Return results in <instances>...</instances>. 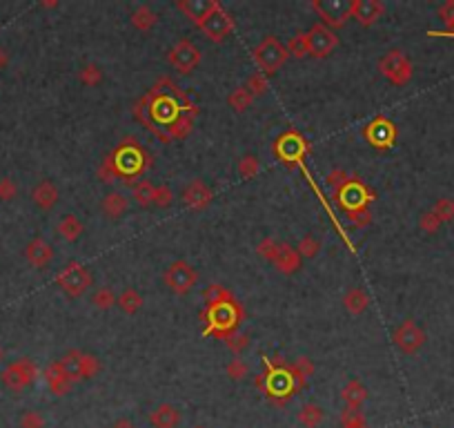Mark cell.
I'll return each mask as SVG.
<instances>
[{
  "instance_id": "obj_56",
  "label": "cell",
  "mask_w": 454,
  "mask_h": 428,
  "mask_svg": "<svg viewBox=\"0 0 454 428\" xmlns=\"http://www.w3.org/2000/svg\"><path fill=\"white\" fill-rule=\"evenodd\" d=\"M7 65V54H5V50L0 47V69H3Z\"/></svg>"
},
{
  "instance_id": "obj_29",
  "label": "cell",
  "mask_w": 454,
  "mask_h": 428,
  "mask_svg": "<svg viewBox=\"0 0 454 428\" xmlns=\"http://www.w3.org/2000/svg\"><path fill=\"white\" fill-rule=\"evenodd\" d=\"M56 232L60 237H63L65 241H78L80 239V235L85 232V226H83V221L76 216V214H67V216H63L58 221V226H56Z\"/></svg>"
},
{
  "instance_id": "obj_58",
  "label": "cell",
  "mask_w": 454,
  "mask_h": 428,
  "mask_svg": "<svg viewBox=\"0 0 454 428\" xmlns=\"http://www.w3.org/2000/svg\"><path fill=\"white\" fill-rule=\"evenodd\" d=\"M5 359V350H3V346H0V361Z\"/></svg>"
},
{
  "instance_id": "obj_41",
  "label": "cell",
  "mask_w": 454,
  "mask_h": 428,
  "mask_svg": "<svg viewBox=\"0 0 454 428\" xmlns=\"http://www.w3.org/2000/svg\"><path fill=\"white\" fill-rule=\"evenodd\" d=\"M245 88H248V90L252 92L254 99H256V96H263V94L269 90L267 74H263V71H254V74L248 78V83H245Z\"/></svg>"
},
{
  "instance_id": "obj_45",
  "label": "cell",
  "mask_w": 454,
  "mask_h": 428,
  "mask_svg": "<svg viewBox=\"0 0 454 428\" xmlns=\"http://www.w3.org/2000/svg\"><path fill=\"white\" fill-rule=\"evenodd\" d=\"M223 341H225V346H227V348H229L232 352H234L236 357H239V354H241V352H243L245 348L250 346V335H243V333H234V335L225 337Z\"/></svg>"
},
{
  "instance_id": "obj_4",
  "label": "cell",
  "mask_w": 454,
  "mask_h": 428,
  "mask_svg": "<svg viewBox=\"0 0 454 428\" xmlns=\"http://www.w3.org/2000/svg\"><path fill=\"white\" fill-rule=\"evenodd\" d=\"M107 158L114 167L116 179L129 188L136 186L139 179H143V174L152 167V154L143 148L136 137H125L107 154Z\"/></svg>"
},
{
  "instance_id": "obj_13",
  "label": "cell",
  "mask_w": 454,
  "mask_h": 428,
  "mask_svg": "<svg viewBox=\"0 0 454 428\" xmlns=\"http://www.w3.org/2000/svg\"><path fill=\"white\" fill-rule=\"evenodd\" d=\"M163 281L174 295H187L199 284V272H196V268L190 261L178 259L167 265V270L163 272Z\"/></svg>"
},
{
  "instance_id": "obj_43",
  "label": "cell",
  "mask_w": 454,
  "mask_h": 428,
  "mask_svg": "<svg viewBox=\"0 0 454 428\" xmlns=\"http://www.w3.org/2000/svg\"><path fill=\"white\" fill-rule=\"evenodd\" d=\"M225 373H227V377H229V379H234V382H241V379L250 373V366L245 364L241 357H234L232 361H227V366H225Z\"/></svg>"
},
{
  "instance_id": "obj_9",
  "label": "cell",
  "mask_w": 454,
  "mask_h": 428,
  "mask_svg": "<svg viewBox=\"0 0 454 428\" xmlns=\"http://www.w3.org/2000/svg\"><path fill=\"white\" fill-rule=\"evenodd\" d=\"M36 377H38V368L29 357H20L5 366V371L0 373V382L11 393H22L24 388H29Z\"/></svg>"
},
{
  "instance_id": "obj_48",
  "label": "cell",
  "mask_w": 454,
  "mask_h": 428,
  "mask_svg": "<svg viewBox=\"0 0 454 428\" xmlns=\"http://www.w3.org/2000/svg\"><path fill=\"white\" fill-rule=\"evenodd\" d=\"M419 228H421L423 232H427V235H434V232L441 228V219H439L432 210H427V212H423L421 219H419Z\"/></svg>"
},
{
  "instance_id": "obj_37",
  "label": "cell",
  "mask_w": 454,
  "mask_h": 428,
  "mask_svg": "<svg viewBox=\"0 0 454 428\" xmlns=\"http://www.w3.org/2000/svg\"><path fill=\"white\" fill-rule=\"evenodd\" d=\"M78 81L85 85V88H98L103 83V69L98 67L96 63H87L83 65L78 71Z\"/></svg>"
},
{
  "instance_id": "obj_42",
  "label": "cell",
  "mask_w": 454,
  "mask_h": 428,
  "mask_svg": "<svg viewBox=\"0 0 454 428\" xmlns=\"http://www.w3.org/2000/svg\"><path fill=\"white\" fill-rule=\"evenodd\" d=\"M299 254L305 256V259H312V256L318 254V250H321V239H316L314 235H305L301 241H299Z\"/></svg>"
},
{
  "instance_id": "obj_21",
  "label": "cell",
  "mask_w": 454,
  "mask_h": 428,
  "mask_svg": "<svg viewBox=\"0 0 454 428\" xmlns=\"http://www.w3.org/2000/svg\"><path fill=\"white\" fill-rule=\"evenodd\" d=\"M214 192L205 186L201 179H194L187 183V188L183 190V203H185L190 210H205L207 205L212 203Z\"/></svg>"
},
{
  "instance_id": "obj_22",
  "label": "cell",
  "mask_w": 454,
  "mask_h": 428,
  "mask_svg": "<svg viewBox=\"0 0 454 428\" xmlns=\"http://www.w3.org/2000/svg\"><path fill=\"white\" fill-rule=\"evenodd\" d=\"M24 256H27V261L34 265V268H38V270H43V268H47L49 263L54 261V248L49 246V243L41 237H36L27 243V248H24Z\"/></svg>"
},
{
  "instance_id": "obj_2",
  "label": "cell",
  "mask_w": 454,
  "mask_h": 428,
  "mask_svg": "<svg viewBox=\"0 0 454 428\" xmlns=\"http://www.w3.org/2000/svg\"><path fill=\"white\" fill-rule=\"evenodd\" d=\"M205 308L201 319L205 322L203 337H216L223 341L225 337L239 333L241 322L245 319V310L241 301L220 284H210L203 290Z\"/></svg>"
},
{
  "instance_id": "obj_7",
  "label": "cell",
  "mask_w": 454,
  "mask_h": 428,
  "mask_svg": "<svg viewBox=\"0 0 454 428\" xmlns=\"http://www.w3.org/2000/svg\"><path fill=\"white\" fill-rule=\"evenodd\" d=\"M290 52L276 36H265V39L254 47V63L259 65L263 74H274L288 63Z\"/></svg>"
},
{
  "instance_id": "obj_36",
  "label": "cell",
  "mask_w": 454,
  "mask_h": 428,
  "mask_svg": "<svg viewBox=\"0 0 454 428\" xmlns=\"http://www.w3.org/2000/svg\"><path fill=\"white\" fill-rule=\"evenodd\" d=\"M437 14L444 20L448 32H427V36H448V39H452L454 36V0H446V3L439 7Z\"/></svg>"
},
{
  "instance_id": "obj_55",
  "label": "cell",
  "mask_w": 454,
  "mask_h": 428,
  "mask_svg": "<svg viewBox=\"0 0 454 428\" xmlns=\"http://www.w3.org/2000/svg\"><path fill=\"white\" fill-rule=\"evenodd\" d=\"M112 428H136V426H134V424H132L129 420H118V422H116V424H114Z\"/></svg>"
},
{
  "instance_id": "obj_34",
  "label": "cell",
  "mask_w": 454,
  "mask_h": 428,
  "mask_svg": "<svg viewBox=\"0 0 454 428\" xmlns=\"http://www.w3.org/2000/svg\"><path fill=\"white\" fill-rule=\"evenodd\" d=\"M154 194H156V186H152L150 181H139L136 186L132 188V197L141 207H150L154 205Z\"/></svg>"
},
{
  "instance_id": "obj_30",
  "label": "cell",
  "mask_w": 454,
  "mask_h": 428,
  "mask_svg": "<svg viewBox=\"0 0 454 428\" xmlns=\"http://www.w3.org/2000/svg\"><path fill=\"white\" fill-rule=\"evenodd\" d=\"M343 305H346V310L350 315H361L370 305V297H367V292L363 288H352L343 297Z\"/></svg>"
},
{
  "instance_id": "obj_52",
  "label": "cell",
  "mask_w": 454,
  "mask_h": 428,
  "mask_svg": "<svg viewBox=\"0 0 454 428\" xmlns=\"http://www.w3.org/2000/svg\"><path fill=\"white\" fill-rule=\"evenodd\" d=\"M294 368L299 371V375H301L303 382H308V379L314 375V364H312L310 357H299L297 361H294Z\"/></svg>"
},
{
  "instance_id": "obj_5",
  "label": "cell",
  "mask_w": 454,
  "mask_h": 428,
  "mask_svg": "<svg viewBox=\"0 0 454 428\" xmlns=\"http://www.w3.org/2000/svg\"><path fill=\"white\" fill-rule=\"evenodd\" d=\"M334 199L339 203V207L343 212L348 214H357V212H363V210H370V203L376 199V194L370 186H365V183L359 179V177H350V181L346 186H341L336 192H334Z\"/></svg>"
},
{
  "instance_id": "obj_19",
  "label": "cell",
  "mask_w": 454,
  "mask_h": 428,
  "mask_svg": "<svg viewBox=\"0 0 454 428\" xmlns=\"http://www.w3.org/2000/svg\"><path fill=\"white\" fill-rule=\"evenodd\" d=\"M45 382H47L49 390H52V393L58 395V397L67 395L69 390L73 388V384H76L60 361H54V364L47 366V368H45Z\"/></svg>"
},
{
  "instance_id": "obj_53",
  "label": "cell",
  "mask_w": 454,
  "mask_h": 428,
  "mask_svg": "<svg viewBox=\"0 0 454 428\" xmlns=\"http://www.w3.org/2000/svg\"><path fill=\"white\" fill-rule=\"evenodd\" d=\"M350 177H352V174H348L346 170H334V172H329V174H327V186L336 192L341 186H346V183L350 181Z\"/></svg>"
},
{
  "instance_id": "obj_3",
  "label": "cell",
  "mask_w": 454,
  "mask_h": 428,
  "mask_svg": "<svg viewBox=\"0 0 454 428\" xmlns=\"http://www.w3.org/2000/svg\"><path fill=\"white\" fill-rule=\"evenodd\" d=\"M261 375H256V388L274 403V406H285V403L308 384L303 382L294 364L285 361L283 357H269L261 354Z\"/></svg>"
},
{
  "instance_id": "obj_20",
  "label": "cell",
  "mask_w": 454,
  "mask_h": 428,
  "mask_svg": "<svg viewBox=\"0 0 454 428\" xmlns=\"http://www.w3.org/2000/svg\"><path fill=\"white\" fill-rule=\"evenodd\" d=\"M385 14V5L381 0H354L352 3V18L363 27H370Z\"/></svg>"
},
{
  "instance_id": "obj_28",
  "label": "cell",
  "mask_w": 454,
  "mask_h": 428,
  "mask_svg": "<svg viewBox=\"0 0 454 428\" xmlns=\"http://www.w3.org/2000/svg\"><path fill=\"white\" fill-rule=\"evenodd\" d=\"M341 397L346 399L348 408H361L363 401L367 399V388L359 382V379H350V382L343 386Z\"/></svg>"
},
{
  "instance_id": "obj_25",
  "label": "cell",
  "mask_w": 454,
  "mask_h": 428,
  "mask_svg": "<svg viewBox=\"0 0 454 428\" xmlns=\"http://www.w3.org/2000/svg\"><path fill=\"white\" fill-rule=\"evenodd\" d=\"M31 199L41 210H52L60 199V192L56 188V183H52L49 179H43L38 186L31 190Z\"/></svg>"
},
{
  "instance_id": "obj_27",
  "label": "cell",
  "mask_w": 454,
  "mask_h": 428,
  "mask_svg": "<svg viewBox=\"0 0 454 428\" xmlns=\"http://www.w3.org/2000/svg\"><path fill=\"white\" fill-rule=\"evenodd\" d=\"M127 210H129V199L120 192H109L101 201V212L107 219H120Z\"/></svg>"
},
{
  "instance_id": "obj_14",
  "label": "cell",
  "mask_w": 454,
  "mask_h": 428,
  "mask_svg": "<svg viewBox=\"0 0 454 428\" xmlns=\"http://www.w3.org/2000/svg\"><path fill=\"white\" fill-rule=\"evenodd\" d=\"M58 361L65 366V371L71 375L73 382L92 379L101 373V361H98V357H94L90 352H83V350H67Z\"/></svg>"
},
{
  "instance_id": "obj_18",
  "label": "cell",
  "mask_w": 454,
  "mask_h": 428,
  "mask_svg": "<svg viewBox=\"0 0 454 428\" xmlns=\"http://www.w3.org/2000/svg\"><path fill=\"white\" fill-rule=\"evenodd\" d=\"M305 34H308L310 56H314V58H325V56H329L339 47V36L329 27L321 25V22L312 25Z\"/></svg>"
},
{
  "instance_id": "obj_44",
  "label": "cell",
  "mask_w": 454,
  "mask_h": 428,
  "mask_svg": "<svg viewBox=\"0 0 454 428\" xmlns=\"http://www.w3.org/2000/svg\"><path fill=\"white\" fill-rule=\"evenodd\" d=\"M18 424L20 428H45V415L41 410H24Z\"/></svg>"
},
{
  "instance_id": "obj_23",
  "label": "cell",
  "mask_w": 454,
  "mask_h": 428,
  "mask_svg": "<svg viewBox=\"0 0 454 428\" xmlns=\"http://www.w3.org/2000/svg\"><path fill=\"white\" fill-rule=\"evenodd\" d=\"M301 259L303 256L299 254L297 248H292L290 243H281L278 246V252L274 256V268L278 272H283V275H294L301 268Z\"/></svg>"
},
{
  "instance_id": "obj_31",
  "label": "cell",
  "mask_w": 454,
  "mask_h": 428,
  "mask_svg": "<svg viewBox=\"0 0 454 428\" xmlns=\"http://www.w3.org/2000/svg\"><path fill=\"white\" fill-rule=\"evenodd\" d=\"M156 22H158V14L150 5H141L132 14V25L136 27L139 32H152L156 27Z\"/></svg>"
},
{
  "instance_id": "obj_1",
  "label": "cell",
  "mask_w": 454,
  "mask_h": 428,
  "mask_svg": "<svg viewBox=\"0 0 454 428\" xmlns=\"http://www.w3.org/2000/svg\"><path fill=\"white\" fill-rule=\"evenodd\" d=\"M134 118L161 143L185 141L199 118V105L178 83L161 76L134 103Z\"/></svg>"
},
{
  "instance_id": "obj_51",
  "label": "cell",
  "mask_w": 454,
  "mask_h": 428,
  "mask_svg": "<svg viewBox=\"0 0 454 428\" xmlns=\"http://www.w3.org/2000/svg\"><path fill=\"white\" fill-rule=\"evenodd\" d=\"M18 194V186L14 179H0V201H11Z\"/></svg>"
},
{
  "instance_id": "obj_40",
  "label": "cell",
  "mask_w": 454,
  "mask_h": 428,
  "mask_svg": "<svg viewBox=\"0 0 454 428\" xmlns=\"http://www.w3.org/2000/svg\"><path fill=\"white\" fill-rule=\"evenodd\" d=\"M92 303L96 305L98 310H109L112 305H116V295H114V290L109 288V286H103V288H98L94 295H92Z\"/></svg>"
},
{
  "instance_id": "obj_17",
  "label": "cell",
  "mask_w": 454,
  "mask_h": 428,
  "mask_svg": "<svg viewBox=\"0 0 454 428\" xmlns=\"http://www.w3.org/2000/svg\"><path fill=\"white\" fill-rule=\"evenodd\" d=\"M392 341H395V346L401 352L414 354V352H419L421 346L425 344V333L419 326H416L414 319H406V322H401L395 328V333H392Z\"/></svg>"
},
{
  "instance_id": "obj_33",
  "label": "cell",
  "mask_w": 454,
  "mask_h": 428,
  "mask_svg": "<svg viewBox=\"0 0 454 428\" xmlns=\"http://www.w3.org/2000/svg\"><path fill=\"white\" fill-rule=\"evenodd\" d=\"M297 420L299 424H303L305 428H316V426H321L323 420H325V410L321 406H316V403H305V406H301L299 415H297Z\"/></svg>"
},
{
  "instance_id": "obj_57",
  "label": "cell",
  "mask_w": 454,
  "mask_h": 428,
  "mask_svg": "<svg viewBox=\"0 0 454 428\" xmlns=\"http://www.w3.org/2000/svg\"><path fill=\"white\" fill-rule=\"evenodd\" d=\"M343 428H370V426H367V422H363V424H352V426H343Z\"/></svg>"
},
{
  "instance_id": "obj_54",
  "label": "cell",
  "mask_w": 454,
  "mask_h": 428,
  "mask_svg": "<svg viewBox=\"0 0 454 428\" xmlns=\"http://www.w3.org/2000/svg\"><path fill=\"white\" fill-rule=\"evenodd\" d=\"M96 174H98V179H101L103 183H112V181H116L114 167H112V163H109V158H107V156L101 161V165H98Z\"/></svg>"
},
{
  "instance_id": "obj_47",
  "label": "cell",
  "mask_w": 454,
  "mask_h": 428,
  "mask_svg": "<svg viewBox=\"0 0 454 428\" xmlns=\"http://www.w3.org/2000/svg\"><path fill=\"white\" fill-rule=\"evenodd\" d=\"M278 246H281V243H278L276 239L267 237V239H263V241L259 243V248H256V252H259V256H263V259L274 261V256H276V252H278Z\"/></svg>"
},
{
  "instance_id": "obj_39",
  "label": "cell",
  "mask_w": 454,
  "mask_h": 428,
  "mask_svg": "<svg viewBox=\"0 0 454 428\" xmlns=\"http://www.w3.org/2000/svg\"><path fill=\"white\" fill-rule=\"evenodd\" d=\"M285 47H288L290 56H294V58H305V56H310V50H308V34H305V32L294 34Z\"/></svg>"
},
{
  "instance_id": "obj_15",
  "label": "cell",
  "mask_w": 454,
  "mask_h": 428,
  "mask_svg": "<svg viewBox=\"0 0 454 428\" xmlns=\"http://www.w3.org/2000/svg\"><path fill=\"white\" fill-rule=\"evenodd\" d=\"M199 27L212 43H223L227 36L234 32V18L223 9V5H218L212 14H207L199 22Z\"/></svg>"
},
{
  "instance_id": "obj_59",
  "label": "cell",
  "mask_w": 454,
  "mask_h": 428,
  "mask_svg": "<svg viewBox=\"0 0 454 428\" xmlns=\"http://www.w3.org/2000/svg\"><path fill=\"white\" fill-rule=\"evenodd\" d=\"M452 39H454V36H452Z\"/></svg>"
},
{
  "instance_id": "obj_49",
  "label": "cell",
  "mask_w": 454,
  "mask_h": 428,
  "mask_svg": "<svg viewBox=\"0 0 454 428\" xmlns=\"http://www.w3.org/2000/svg\"><path fill=\"white\" fill-rule=\"evenodd\" d=\"M174 201V192H171L169 186H156V194H154V205L156 207H167Z\"/></svg>"
},
{
  "instance_id": "obj_35",
  "label": "cell",
  "mask_w": 454,
  "mask_h": 428,
  "mask_svg": "<svg viewBox=\"0 0 454 428\" xmlns=\"http://www.w3.org/2000/svg\"><path fill=\"white\" fill-rule=\"evenodd\" d=\"M227 103H229L232 109H234V112H245L248 107H252L254 96H252V92L248 88H245V85H241V88H236L227 96Z\"/></svg>"
},
{
  "instance_id": "obj_50",
  "label": "cell",
  "mask_w": 454,
  "mask_h": 428,
  "mask_svg": "<svg viewBox=\"0 0 454 428\" xmlns=\"http://www.w3.org/2000/svg\"><path fill=\"white\" fill-rule=\"evenodd\" d=\"M365 422V415L363 408H348L341 413V424L343 426H352V424H363Z\"/></svg>"
},
{
  "instance_id": "obj_32",
  "label": "cell",
  "mask_w": 454,
  "mask_h": 428,
  "mask_svg": "<svg viewBox=\"0 0 454 428\" xmlns=\"http://www.w3.org/2000/svg\"><path fill=\"white\" fill-rule=\"evenodd\" d=\"M116 305L125 315H136L143 308V295L136 288H125L120 292V297L116 299Z\"/></svg>"
},
{
  "instance_id": "obj_24",
  "label": "cell",
  "mask_w": 454,
  "mask_h": 428,
  "mask_svg": "<svg viewBox=\"0 0 454 428\" xmlns=\"http://www.w3.org/2000/svg\"><path fill=\"white\" fill-rule=\"evenodd\" d=\"M220 3L218 0H178L176 3V7L185 14L192 22H199L207 16V14H212V11L218 7Z\"/></svg>"
},
{
  "instance_id": "obj_10",
  "label": "cell",
  "mask_w": 454,
  "mask_h": 428,
  "mask_svg": "<svg viewBox=\"0 0 454 428\" xmlns=\"http://www.w3.org/2000/svg\"><path fill=\"white\" fill-rule=\"evenodd\" d=\"M378 71H381L392 85L403 88V85H408L412 81L414 67H412V60L408 58L406 52L390 50L388 54L381 56V60H378Z\"/></svg>"
},
{
  "instance_id": "obj_46",
  "label": "cell",
  "mask_w": 454,
  "mask_h": 428,
  "mask_svg": "<svg viewBox=\"0 0 454 428\" xmlns=\"http://www.w3.org/2000/svg\"><path fill=\"white\" fill-rule=\"evenodd\" d=\"M432 212L441 219V223L452 221L454 219V201L452 199H439L432 207Z\"/></svg>"
},
{
  "instance_id": "obj_26",
  "label": "cell",
  "mask_w": 454,
  "mask_h": 428,
  "mask_svg": "<svg viewBox=\"0 0 454 428\" xmlns=\"http://www.w3.org/2000/svg\"><path fill=\"white\" fill-rule=\"evenodd\" d=\"M150 424L154 428H176L180 424V410L174 403H161L150 413Z\"/></svg>"
},
{
  "instance_id": "obj_38",
  "label": "cell",
  "mask_w": 454,
  "mask_h": 428,
  "mask_svg": "<svg viewBox=\"0 0 454 428\" xmlns=\"http://www.w3.org/2000/svg\"><path fill=\"white\" fill-rule=\"evenodd\" d=\"M259 172H261V161H259V156L245 154V156L239 158V174H241L245 181L254 179Z\"/></svg>"
},
{
  "instance_id": "obj_6",
  "label": "cell",
  "mask_w": 454,
  "mask_h": 428,
  "mask_svg": "<svg viewBox=\"0 0 454 428\" xmlns=\"http://www.w3.org/2000/svg\"><path fill=\"white\" fill-rule=\"evenodd\" d=\"M274 154L285 167H303L305 156L310 154V143L303 137L299 130L290 127L283 132L274 143Z\"/></svg>"
},
{
  "instance_id": "obj_16",
  "label": "cell",
  "mask_w": 454,
  "mask_h": 428,
  "mask_svg": "<svg viewBox=\"0 0 454 428\" xmlns=\"http://www.w3.org/2000/svg\"><path fill=\"white\" fill-rule=\"evenodd\" d=\"M167 60H169V65L178 71V74H190V71H194L196 67L201 65V50L192 41L183 39L169 50Z\"/></svg>"
},
{
  "instance_id": "obj_11",
  "label": "cell",
  "mask_w": 454,
  "mask_h": 428,
  "mask_svg": "<svg viewBox=\"0 0 454 428\" xmlns=\"http://www.w3.org/2000/svg\"><path fill=\"white\" fill-rule=\"evenodd\" d=\"M397 137H399V130L395 125V120H390L383 114H376L370 123L363 127V139L370 143V148L378 152L390 150L392 145L397 143Z\"/></svg>"
},
{
  "instance_id": "obj_8",
  "label": "cell",
  "mask_w": 454,
  "mask_h": 428,
  "mask_svg": "<svg viewBox=\"0 0 454 428\" xmlns=\"http://www.w3.org/2000/svg\"><path fill=\"white\" fill-rule=\"evenodd\" d=\"M56 284L69 299H78L90 290V286L94 284V277L90 272V268H85L80 261H69L63 270L58 272Z\"/></svg>"
},
{
  "instance_id": "obj_12",
  "label": "cell",
  "mask_w": 454,
  "mask_h": 428,
  "mask_svg": "<svg viewBox=\"0 0 454 428\" xmlns=\"http://www.w3.org/2000/svg\"><path fill=\"white\" fill-rule=\"evenodd\" d=\"M352 3L354 0H312V9L321 18V25L334 32L352 18Z\"/></svg>"
}]
</instances>
